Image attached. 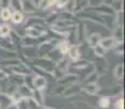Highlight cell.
I'll return each instance as SVG.
<instances>
[{
  "label": "cell",
  "instance_id": "6da1fadb",
  "mask_svg": "<svg viewBox=\"0 0 125 109\" xmlns=\"http://www.w3.org/2000/svg\"><path fill=\"white\" fill-rule=\"evenodd\" d=\"M74 14H75L76 18L85 19V20H88L95 24H98V25H100V26H104V19H103V16L96 13V12H94V11L88 10V9H84V10L76 12V13H74Z\"/></svg>",
  "mask_w": 125,
  "mask_h": 109
},
{
  "label": "cell",
  "instance_id": "7a4b0ae2",
  "mask_svg": "<svg viewBox=\"0 0 125 109\" xmlns=\"http://www.w3.org/2000/svg\"><path fill=\"white\" fill-rule=\"evenodd\" d=\"M28 63L40 68V69H42V70H46V71H48V72H51V73H52V70H53L54 65H56V62L52 61L51 59H49V58H47V57H37V58H35V59L31 60Z\"/></svg>",
  "mask_w": 125,
  "mask_h": 109
},
{
  "label": "cell",
  "instance_id": "3957f363",
  "mask_svg": "<svg viewBox=\"0 0 125 109\" xmlns=\"http://www.w3.org/2000/svg\"><path fill=\"white\" fill-rule=\"evenodd\" d=\"M48 26H42V25H30L25 26L24 28V35L31 36V37L38 38L40 36L47 34Z\"/></svg>",
  "mask_w": 125,
  "mask_h": 109
},
{
  "label": "cell",
  "instance_id": "277c9868",
  "mask_svg": "<svg viewBox=\"0 0 125 109\" xmlns=\"http://www.w3.org/2000/svg\"><path fill=\"white\" fill-rule=\"evenodd\" d=\"M86 9L96 12V13L100 14V15H102V16H114L115 12H116L113 7L110 6V4H107V3H101L97 7H87Z\"/></svg>",
  "mask_w": 125,
  "mask_h": 109
},
{
  "label": "cell",
  "instance_id": "5b68a950",
  "mask_svg": "<svg viewBox=\"0 0 125 109\" xmlns=\"http://www.w3.org/2000/svg\"><path fill=\"white\" fill-rule=\"evenodd\" d=\"M94 68L95 71L97 72L99 75L107 73V69H108V61L105 57H97L96 61L94 62Z\"/></svg>",
  "mask_w": 125,
  "mask_h": 109
},
{
  "label": "cell",
  "instance_id": "8992f818",
  "mask_svg": "<svg viewBox=\"0 0 125 109\" xmlns=\"http://www.w3.org/2000/svg\"><path fill=\"white\" fill-rule=\"evenodd\" d=\"M87 28H86L85 24L78 21L76 24V38H77V44H84V42L87 38Z\"/></svg>",
  "mask_w": 125,
  "mask_h": 109
},
{
  "label": "cell",
  "instance_id": "52a82bcc",
  "mask_svg": "<svg viewBox=\"0 0 125 109\" xmlns=\"http://www.w3.org/2000/svg\"><path fill=\"white\" fill-rule=\"evenodd\" d=\"M82 92V84L78 83V82H75V83L71 84V85L66 86L65 89H64L63 93V97H70V96H75L77 94H80Z\"/></svg>",
  "mask_w": 125,
  "mask_h": 109
},
{
  "label": "cell",
  "instance_id": "ba28073f",
  "mask_svg": "<svg viewBox=\"0 0 125 109\" xmlns=\"http://www.w3.org/2000/svg\"><path fill=\"white\" fill-rule=\"evenodd\" d=\"M15 105L19 109H37L39 107L32 97L22 98L18 104H15Z\"/></svg>",
  "mask_w": 125,
  "mask_h": 109
},
{
  "label": "cell",
  "instance_id": "9c48e42d",
  "mask_svg": "<svg viewBox=\"0 0 125 109\" xmlns=\"http://www.w3.org/2000/svg\"><path fill=\"white\" fill-rule=\"evenodd\" d=\"M65 56L68 57L70 62L71 61H76V60L81 59L82 52H81V49H80V47H78V45H71L70 46L69 50H68V52H66Z\"/></svg>",
  "mask_w": 125,
  "mask_h": 109
},
{
  "label": "cell",
  "instance_id": "30bf717a",
  "mask_svg": "<svg viewBox=\"0 0 125 109\" xmlns=\"http://www.w3.org/2000/svg\"><path fill=\"white\" fill-rule=\"evenodd\" d=\"M100 89H101V87L98 83H89L82 85V92H84V93H86L87 95L90 96L98 95L100 93Z\"/></svg>",
  "mask_w": 125,
  "mask_h": 109
},
{
  "label": "cell",
  "instance_id": "8fae6325",
  "mask_svg": "<svg viewBox=\"0 0 125 109\" xmlns=\"http://www.w3.org/2000/svg\"><path fill=\"white\" fill-rule=\"evenodd\" d=\"M78 81V77L77 75H75V74H72V73H66L65 75H63L61 77V79L57 80L58 84L59 85H62V86H69L71 85V84L75 83V82Z\"/></svg>",
  "mask_w": 125,
  "mask_h": 109
},
{
  "label": "cell",
  "instance_id": "7c38bea8",
  "mask_svg": "<svg viewBox=\"0 0 125 109\" xmlns=\"http://www.w3.org/2000/svg\"><path fill=\"white\" fill-rule=\"evenodd\" d=\"M37 4L34 0H22V11L28 14H34L37 12Z\"/></svg>",
  "mask_w": 125,
  "mask_h": 109
},
{
  "label": "cell",
  "instance_id": "4fadbf2b",
  "mask_svg": "<svg viewBox=\"0 0 125 109\" xmlns=\"http://www.w3.org/2000/svg\"><path fill=\"white\" fill-rule=\"evenodd\" d=\"M77 23L78 22H76V21L65 20V19H58L53 23V25H51V26H56V27H60V28H72L74 26H76Z\"/></svg>",
  "mask_w": 125,
  "mask_h": 109
},
{
  "label": "cell",
  "instance_id": "5bb4252c",
  "mask_svg": "<svg viewBox=\"0 0 125 109\" xmlns=\"http://www.w3.org/2000/svg\"><path fill=\"white\" fill-rule=\"evenodd\" d=\"M12 105H14V103L11 96L7 93H0V109H8Z\"/></svg>",
  "mask_w": 125,
  "mask_h": 109
},
{
  "label": "cell",
  "instance_id": "9a60e30c",
  "mask_svg": "<svg viewBox=\"0 0 125 109\" xmlns=\"http://www.w3.org/2000/svg\"><path fill=\"white\" fill-rule=\"evenodd\" d=\"M117 43L119 42H116L112 36H109V37H102L101 40H100V43H99V45L104 48L105 50H109V49H113L114 46L116 45Z\"/></svg>",
  "mask_w": 125,
  "mask_h": 109
},
{
  "label": "cell",
  "instance_id": "2e32d148",
  "mask_svg": "<svg viewBox=\"0 0 125 109\" xmlns=\"http://www.w3.org/2000/svg\"><path fill=\"white\" fill-rule=\"evenodd\" d=\"M23 75H20V74H16V73H10L8 76V82L9 84L11 85H14L16 87L21 86L24 84V79Z\"/></svg>",
  "mask_w": 125,
  "mask_h": 109
},
{
  "label": "cell",
  "instance_id": "e0dca14e",
  "mask_svg": "<svg viewBox=\"0 0 125 109\" xmlns=\"http://www.w3.org/2000/svg\"><path fill=\"white\" fill-rule=\"evenodd\" d=\"M32 98L36 101L38 106H45V94L44 89H33Z\"/></svg>",
  "mask_w": 125,
  "mask_h": 109
},
{
  "label": "cell",
  "instance_id": "ac0fdd59",
  "mask_svg": "<svg viewBox=\"0 0 125 109\" xmlns=\"http://www.w3.org/2000/svg\"><path fill=\"white\" fill-rule=\"evenodd\" d=\"M47 84H48V81L45 79L44 76H40V75H35L34 76V82H33L34 89H44L45 91Z\"/></svg>",
  "mask_w": 125,
  "mask_h": 109
},
{
  "label": "cell",
  "instance_id": "d6986e66",
  "mask_svg": "<svg viewBox=\"0 0 125 109\" xmlns=\"http://www.w3.org/2000/svg\"><path fill=\"white\" fill-rule=\"evenodd\" d=\"M0 48L8 51H15V47L9 39V37H0Z\"/></svg>",
  "mask_w": 125,
  "mask_h": 109
},
{
  "label": "cell",
  "instance_id": "ffe728a7",
  "mask_svg": "<svg viewBox=\"0 0 125 109\" xmlns=\"http://www.w3.org/2000/svg\"><path fill=\"white\" fill-rule=\"evenodd\" d=\"M101 34H99V33H93V34H90L89 36H87V42H88V46L91 48H94V47H96L97 45H99V43H100V40H101Z\"/></svg>",
  "mask_w": 125,
  "mask_h": 109
},
{
  "label": "cell",
  "instance_id": "44dd1931",
  "mask_svg": "<svg viewBox=\"0 0 125 109\" xmlns=\"http://www.w3.org/2000/svg\"><path fill=\"white\" fill-rule=\"evenodd\" d=\"M70 43L68 42V40L65 39V38H62V39H59L57 42V45H56V48L58 50H59L60 52H61L62 55L65 56L66 52H68L69 50V47H70Z\"/></svg>",
  "mask_w": 125,
  "mask_h": 109
},
{
  "label": "cell",
  "instance_id": "7402d4cb",
  "mask_svg": "<svg viewBox=\"0 0 125 109\" xmlns=\"http://www.w3.org/2000/svg\"><path fill=\"white\" fill-rule=\"evenodd\" d=\"M30 25H42V26H47L45 22V19L40 18V16H31L28 18L25 22V26H30Z\"/></svg>",
  "mask_w": 125,
  "mask_h": 109
},
{
  "label": "cell",
  "instance_id": "603a6c76",
  "mask_svg": "<svg viewBox=\"0 0 125 109\" xmlns=\"http://www.w3.org/2000/svg\"><path fill=\"white\" fill-rule=\"evenodd\" d=\"M37 9L39 10H48V9L54 7L56 4V0H38L37 3Z\"/></svg>",
  "mask_w": 125,
  "mask_h": 109
},
{
  "label": "cell",
  "instance_id": "cb8c5ba5",
  "mask_svg": "<svg viewBox=\"0 0 125 109\" xmlns=\"http://www.w3.org/2000/svg\"><path fill=\"white\" fill-rule=\"evenodd\" d=\"M99 74L96 71H93L88 74L83 81L81 82L82 85H85V84H89V83H98V79H99Z\"/></svg>",
  "mask_w": 125,
  "mask_h": 109
},
{
  "label": "cell",
  "instance_id": "d4e9b609",
  "mask_svg": "<svg viewBox=\"0 0 125 109\" xmlns=\"http://www.w3.org/2000/svg\"><path fill=\"white\" fill-rule=\"evenodd\" d=\"M123 74H124V65H123V63H117L116 65H115L114 70H113L114 79L116 80L117 82H121L122 79H123Z\"/></svg>",
  "mask_w": 125,
  "mask_h": 109
},
{
  "label": "cell",
  "instance_id": "484cf974",
  "mask_svg": "<svg viewBox=\"0 0 125 109\" xmlns=\"http://www.w3.org/2000/svg\"><path fill=\"white\" fill-rule=\"evenodd\" d=\"M10 20L12 21V23H14V24H21L24 22L25 18H24L22 11H12Z\"/></svg>",
  "mask_w": 125,
  "mask_h": 109
},
{
  "label": "cell",
  "instance_id": "4316f807",
  "mask_svg": "<svg viewBox=\"0 0 125 109\" xmlns=\"http://www.w3.org/2000/svg\"><path fill=\"white\" fill-rule=\"evenodd\" d=\"M112 37L119 43L123 42V26L115 25L113 28V33H112Z\"/></svg>",
  "mask_w": 125,
  "mask_h": 109
},
{
  "label": "cell",
  "instance_id": "83f0119b",
  "mask_svg": "<svg viewBox=\"0 0 125 109\" xmlns=\"http://www.w3.org/2000/svg\"><path fill=\"white\" fill-rule=\"evenodd\" d=\"M111 105V97L109 96H101L98 99V107L100 109H109Z\"/></svg>",
  "mask_w": 125,
  "mask_h": 109
},
{
  "label": "cell",
  "instance_id": "f1b7e54d",
  "mask_svg": "<svg viewBox=\"0 0 125 109\" xmlns=\"http://www.w3.org/2000/svg\"><path fill=\"white\" fill-rule=\"evenodd\" d=\"M58 19H59V12L53 11V12H51L50 14H48V15L46 16L45 22H46V24H47V26L49 27V26L53 25V23L58 20Z\"/></svg>",
  "mask_w": 125,
  "mask_h": 109
},
{
  "label": "cell",
  "instance_id": "f546056e",
  "mask_svg": "<svg viewBox=\"0 0 125 109\" xmlns=\"http://www.w3.org/2000/svg\"><path fill=\"white\" fill-rule=\"evenodd\" d=\"M18 91L20 92L21 96H22L23 98H27V97H32V93H33V89H31L30 87L25 86L23 84V85L19 86L18 87Z\"/></svg>",
  "mask_w": 125,
  "mask_h": 109
},
{
  "label": "cell",
  "instance_id": "4dcf8cb0",
  "mask_svg": "<svg viewBox=\"0 0 125 109\" xmlns=\"http://www.w3.org/2000/svg\"><path fill=\"white\" fill-rule=\"evenodd\" d=\"M34 76L35 74L31 73V74H27V75H24V85L30 87L31 89H34V86H33V82H34Z\"/></svg>",
  "mask_w": 125,
  "mask_h": 109
},
{
  "label": "cell",
  "instance_id": "1f68e13d",
  "mask_svg": "<svg viewBox=\"0 0 125 109\" xmlns=\"http://www.w3.org/2000/svg\"><path fill=\"white\" fill-rule=\"evenodd\" d=\"M10 32H11L10 25H8L6 23L0 24V37H8Z\"/></svg>",
  "mask_w": 125,
  "mask_h": 109
},
{
  "label": "cell",
  "instance_id": "d6a6232c",
  "mask_svg": "<svg viewBox=\"0 0 125 109\" xmlns=\"http://www.w3.org/2000/svg\"><path fill=\"white\" fill-rule=\"evenodd\" d=\"M11 13H12V10L10 8H7V9H1L0 10V19L2 21H9L10 20V16H11Z\"/></svg>",
  "mask_w": 125,
  "mask_h": 109
},
{
  "label": "cell",
  "instance_id": "836d02e7",
  "mask_svg": "<svg viewBox=\"0 0 125 109\" xmlns=\"http://www.w3.org/2000/svg\"><path fill=\"white\" fill-rule=\"evenodd\" d=\"M10 9L13 11H22V0H10Z\"/></svg>",
  "mask_w": 125,
  "mask_h": 109
},
{
  "label": "cell",
  "instance_id": "e575fe53",
  "mask_svg": "<svg viewBox=\"0 0 125 109\" xmlns=\"http://www.w3.org/2000/svg\"><path fill=\"white\" fill-rule=\"evenodd\" d=\"M93 50H94V54H95L96 57H105L107 51H108V50H105L104 48L101 47L100 45H97L96 47H94Z\"/></svg>",
  "mask_w": 125,
  "mask_h": 109
},
{
  "label": "cell",
  "instance_id": "d590c367",
  "mask_svg": "<svg viewBox=\"0 0 125 109\" xmlns=\"http://www.w3.org/2000/svg\"><path fill=\"white\" fill-rule=\"evenodd\" d=\"M64 89H65V86H62L58 84L57 87L51 92V95L52 96H62L64 93Z\"/></svg>",
  "mask_w": 125,
  "mask_h": 109
},
{
  "label": "cell",
  "instance_id": "8d00e7d4",
  "mask_svg": "<svg viewBox=\"0 0 125 109\" xmlns=\"http://www.w3.org/2000/svg\"><path fill=\"white\" fill-rule=\"evenodd\" d=\"M11 98H12V100H13V103H14V105H15V104H18L19 101L21 100V99H22L23 97L22 96H21V94H20V92L18 91V89H16L15 92H13V93L11 94Z\"/></svg>",
  "mask_w": 125,
  "mask_h": 109
},
{
  "label": "cell",
  "instance_id": "74e56055",
  "mask_svg": "<svg viewBox=\"0 0 125 109\" xmlns=\"http://www.w3.org/2000/svg\"><path fill=\"white\" fill-rule=\"evenodd\" d=\"M69 1L70 0H56V4H54V7H56L57 9H63L68 6Z\"/></svg>",
  "mask_w": 125,
  "mask_h": 109
},
{
  "label": "cell",
  "instance_id": "f35d334b",
  "mask_svg": "<svg viewBox=\"0 0 125 109\" xmlns=\"http://www.w3.org/2000/svg\"><path fill=\"white\" fill-rule=\"evenodd\" d=\"M8 72L6 71L4 69H2V68H0V83L1 82H7L8 81Z\"/></svg>",
  "mask_w": 125,
  "mask_h": 109
},
{
  "label": "cell",
  "instance_id": "ab89813d",
  "mask_svg": "<svg viewBox=\"0 0 125 109\" xmlns=\"http://www.w3.org/2000/svg\"><path fill=\"white\" fill-rule=\"evenodd\" d=\"M114 109H124V99L122 97L117 98L114 103Z\"/></svg>",
  "mask_w": 125,
  "mask_h": 109
},
{
  "label": "cell",
  "instance_id": "60d3db41",
  "mask_svg": "<svg viewBox=\"0 0 125 109\" xmlns=\"http://www.w3.org/2000/svg\"><path fill=\"white\" fill-rule=\"evenodd\" d=\"M113 50H114L115 52H116L117 55H123V52H124V49H123V42H122V43H117L116 45L114 46Z\"/></svg>",
  "mask_w": 125,
  "mask_h": 109
},
{
  "label": "cell",
  "instance_id": "b9f144b4",
  "mask_svg": "<svg viewBox=\"0 0 125 109\" xmlns=\"http://www.w3.org/2000/svg\"><path fill=\"white\" fill-rule=\"evenodd\" d=\"M103 3V0H88V7H97Z\"/></svg>",
  "mask_w": 125,
  "mask_h": 109
},
{
  "label": "cell",
  "instance_id": "7bdbcfd3",
  "mask_svg": "<svg viewBox=\"0 0 125 109\" xmlns=\"http://www.w3.org/2000/svg\"><path fill=\"white\" fill-rule=\"evenodd\" d=\"M0 8L1 9L10 8V0H0Z\"/></svg>",
  "mask_w": 125,
  "mask_h": 109
},
{
  "label": "cell",
  "instance_id": "ee69618b",
  "mask_svg": "<svg viewBox=\"0 0 125 109\" xmlns=\"http://www.w3.org/2000/svg\"><path fill=\"white\" fill-rule=\"evenodd\" d=\"M8 109H19L18 107H16V105H12L11 106V107H9Z\"/></svg>",
  "mask_w": 125,
  "mask_h": 109
},
{
  "label": "cell",
  "instance_id": "f6af8a7d",
  "mask_svg": "<svg viewBox=\"0 0 125 109\" xmlns=\"http://www.w3.org/2000/svg\"><path fill=\"white\" fill-rule=\"evenodd\" d=\"M42 109H56V108H51V107H47V106H42Z\"/></svg>",
  "mask_w": 125,
  "mask_h": 109
},
{
  "label": "cell",
  "instance_id": "bcb514c9",
  "mask_svg": "<svg viewBox=\"0 0 125 109\" xmlns=\"http://www.w3.org/2000/svg\"><path fill=\"white\" fill-rule=\"evenodd\" d=\"M0 93H1V86H0Z\"/></svg>",
  "mask_w": 125,
  "mask_h": 109
}]
</instances>
